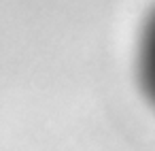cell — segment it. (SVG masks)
I'll list each match as a JSON object with an SVG mask.
<instances>
[{"label":"cell","instance_id":"obj_1","mask_svg":"<svg viewBox=\"0 0 155 151\" xmlns=\"http://www.w3.org/2000/svg\"><path fill=\"white\" fill-rule=\"evenodd\" d=\"M142 77L149 96L155 100V17L149 24L144 45H142Z\"/></svg>","mask_w":155,"mask_h":151}]
</instances>
